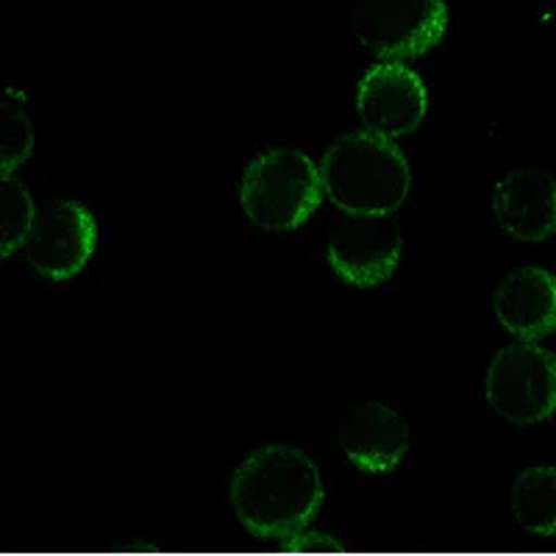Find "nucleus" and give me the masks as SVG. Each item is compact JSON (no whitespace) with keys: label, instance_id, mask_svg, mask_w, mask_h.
Instances as JSON below:
<instances>
[{"label":"nucleus","instance_id":"obj_1","mask_svg":"<svg viewBox=\"0 0 556 556\" xmlns=\"http://www.w3.org/2000/svg\"><path fill=\"white\" fill-rule=\"evenodd\" d=\"M231 504L237 518L260 538L295 534L312 523L323 504L320 470L295 445H265L235 470Z\"/></svg>","mask_w":556,"mask_h":556},{"label":"nucleus","instance_id":"obj_2","mask_svg":"<svg viewBox=\"0 0 556 556\" xmlns=\"http://www.w3.org/2000/svg\"><path fill=\"white\" fill-rule=\"evenodd\" d=\"M326 198L345 217H392L412 190V167L395 139L351 131L320 159Z\"/></svg>","mask_w":556,"mask_h":556},{"label":"nucleus","instance_id":"obj_3","mask_svg":"<svg viewBox=\"0 0 556 556\" xmlns=\"http://www.w3.org/2000/svg\"><path fill=\"white\" fill-rule=\"evenodd\" d=\"M323 178L298 148H273L245 167L240 181V203L248 220L270 235H287L304 226L320 208Z\"/></svg>","mask_w":556,"mask_h":556},{"label":"nucleus","instance_id":"obj_4","mask_svg":"<svg viewBox=\"0 0 556 556\" xmlns=\"http://www.w3.org/2000/svg\"><path fill=\"white\" fill-rule=\"evenodd\" d=\"M484 399L506 424L538 426L556 415V354L538 342L495 351L484 376Z\"/></svg>","mask_w":556,"mask_h":556},{"label":"nucleus","instance_id":"obj_5","mask_svg":"<svg viewBox=\"0 0 556 556\" xmlns=\"http://www.w3.org/2000/svg\"><path fill=\"white\" fill-rule=\"evenodd\" d=\"M351 26L379 62L420 59L448 31L445 0H354Z\"/></svg>","mask_w":556,"mask_h":556},{"label":"nucleus","instance_id":"obj_6","mask_svg":"<svg viewBox=\"0 0 556 556\" xmlns=\"http://www.w3.org/2000/svg\"><path fill=\"white\" fill-rule=\"evenodd\" d=\"M96 248V215L78 201H53L48 208H39L26 242V260L39 276L62 285L89 265Z\"/></svg>","mask_w":556,"mask_h":556},{"label":"nucleus","instance_id":"obj_7","mask_svg":"<svg viewBox=\"0 0 556 556\" xmlns=\"http://www.w3.org/2000/svg\"><path fill=\"white\" fill-rule=\"evenodd\" d=\"M429 112L424 78L404 62H376L356 84V114L367 131L401 139L420 128Z\"/></svg>","mask_w":556,"mask_h":556},{"label":"nucleus","instance_id":"obj_8","mask_svg":"<svg viewBox=\"0 0 556 556\" xmlns=\"http://www.w3.org/2000/svg\"><path fill=\"white\" fill-rule=\"evenodd\" d=\"M404 237L390 217H348L326 245V262L345 285L370 290L387 285L401 265Z\"/></svg>","mask_w":556,"mask_h":556},{"label":"nucleus","instance_id":"obj_9","mask_svg":"<svg viewBox=\"0 0 556 556\" xmlns=\"http://www.w3.org/2000/svg\"><path fill=\"white\" fill-rule=\"evenodd\" d=\"M493 217L504 235L540 245L556 235V178L543 167H515L493 190Z\"/></svg>","mask_w":556,"mask_h":556},{"label":"nucleus","instance_id":"obj_10","mask_svg":"<svg viewBox=\"0 0 556 556\" xmlns=\"http://www.w3.org/2000/svg\"><path fill=\"white\" fill-rule=\"evenodd\" d=\"M340 448L362 473H390L404 462L412 445L406 417L392 406L367 401L340 420Z\"/></svg>","mask_w":556,"mask_h":556},{"label":"nucleus","instance_id":"obj_11","mask_svg":"<svg viewBox=\"0 0 556 556\" xmlns=\"http://www.w3.org/2000/svg\"><path fill=\"white\" fill-rule=\"evenodd\" d=\"M501 329L518 342H543L556 334V276L545 267H515L493 295Z\"/></svg>","mask_w":556,"mask_h":556},{"label":"nucleus","instance_id":"obj_12","mask_svg":"<svg viewBox=\"0 0 556 556\" xmlns=\"http://www.w3.org/2000/svg\"><path fill=\"white\" fill-rule=\"evenodd\" d=\"M26 106V92L14 87L3 89V98H0V181L14 178V173L26 165L34 153L37 131H34V121Z\"/></svg>","mask_w":556,"mask_h":556},{"label":"nucleus","instance_id":"obj_13","mask_svg":"<svg viewBox=\"0 0 556 556\" xmlns=\"http://www.w3.org/2000/svg\"><path fill=\"white\" fill-rule=\"evenodd\" d=\"M515 518L534 534H556V468L534 465L518 476L513 490Z\"/></svg>","mask_w":556,"mask_h":556},{"label":"nucleus","instance_id":"obj_14","mask_svg":"<svg viewBox=\"0 0 556 556\" xmlns=\"http://www.w3.org/2000/svg\"><path fill=\"white\" fill-rule=\"evenodd\" d=\"M39 208L26 184L17 178L0 181V260H9L14 251L26 248Z\"/></svg>","mask_w":556,"mask_h":556}]
</instances>
